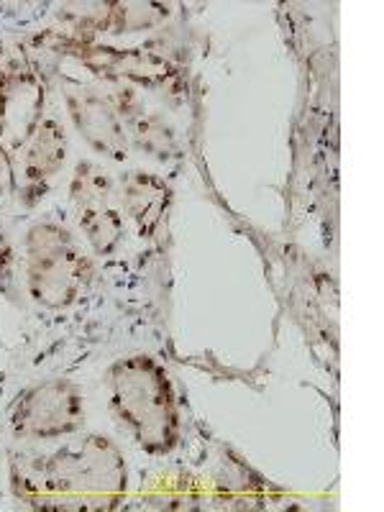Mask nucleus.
I'll return each mask as SVG.
<instances>
[{"mask_svg": "<svg viewBox=\"0 0 384 512\" xmlns=\"http://www.w3.org/2000/svg\"><path fill=\"white\" fill-rule=\"evenodd\" d=\"M108 395L116 418L139 448L152 456L172 454L180 443L182 418L175 384L149 354H131L108 369Z\"/></svg>", "mask_w": 384, "mask_h": 512, "instance_id": "f257e3e1", "label": "nucleus"}, {"mask_svg": "<svg viewBox=\"0 0 384 512\" xmlns=\"http://www.w3.org/2000/svg\"><path fill=\"white\" fill-rule=\"evenodd\" d=\"M41 505L62 510H116L126 497L128 466L121 448L105 436L62 446L41 464Z\"/></svg>", "mask_w": 384, "mask_h": 512, "instance_id": "f03ea898", "label": "nucleus"}, {"mask_svg": "<svg viewBox=\"0 0 384 512\" xmlns=\"http://www.w3.org/2000/svg\"><path fill=\"white\" fill-rule=\"evenodd\" d=\"M47 111V82L26 49L0 47V144L24 152Z\"/></svg>", "mask_w": 384, "mask_h": 512, "instance_id": "7ed1b4c3", "label": "nucleus"}, {"mask_svg": "<svg viewBox=\"0 0 384 512\" xmlns=\"http://www.w3.org/2000/svg\"><path fill=\"white\" fill-rule=\"evenodd\" d=\"M85 423V395L72 379L52 377L26 387L13 400L8 425L24 441H54L72 436Z\"/></svg>", "mask_w": 384, "mask_h": 512, "instance_id": "20e7f679", "label": "nucleus"}, {"mask_svg": "<svg viewBox=\"0 0 384 512\" xmlns=\"http://www.w3.org/2000/svg\"><path fill=\"white\" fill-rule=\"evenodd\" d=\"M67 57L77 59L82 67L93 70L103 80L113 85H131V88H164L175 77V67L164 57L146 49H121L98 44L88 36L62 34L57 41Z\"/></svg>", "mask_w": 384, "mask_h": 512, "instance_id": "39448f33", "label": "nucleus"}, {"mask_svg": "<svg viewBox=\"0 0 384 512\" xmlns=\"http://www.w3.org/2000/svg\"><path fill=\"white\" fill-rule=\"evenodd\" d=\"M62 95L67 105V116L80 134V139L93 149L98 157L111 162H126L131 144H128L126 126L121 116L100 90L90 88L75 77H62Z\"/></svg>", "mask_w": 384, "mask_h": 512, "instance_id": "423d86ee", "label": "nucleus"}, {"mask_svg": "<svg viewBox=\"0 0 384 512\" xmlns=\"http://www.w3.org/2000/svg\"><path fill=\"white\" fill-rule=\"evenodd\" d=\"M93 264L82 254L80 244H70L54 254L24 259L26 292L39 308L64 310L77 300L80 290L88 285Z\"/></svg>", "mask_w": 384, "mask_h": 512, "instance_id": "0eeeda50", "label": "nucleus"}, {"mask_svg": "<svg viewBox=\"0 0 384 512\" xmlns=\"http://www.w3.org/2000/svg\"><path fill=\"white\" fill-rule=\"evenodd\" d=\"M24 159H21V180H18V198L26 208H34L49 182L59 175L70 154V139L67 128L57 118H44L29 144L24 146Z\"/></svg>", "mask_w": 384, "mask_h": 512, "instance_id": "6e6552de", "label": "nucleus"}, {"mask_svg": "<svg viewBox=\"0 0 384 512\" xmlns=\"http://www.w3.org/2000/svg\"><path fill=\"white\" fill-rule=\"evenodd\" d=\"M172 187L164 177L131 169L116 182V203L139 239H154L172 208Z\"/></svg>", "mask_w": 384, "mask_h": 512, "instance_id": "1a4fd4ad", "label": "nucleus"}, {"mask_svg": "<svg viewBox=\"0 0 384 512\" xmlns=\"http://www.w3.org/2000/svg\"><path fill=\"white\" fill-rule=\"evenodd\" d=\"M169 16H172V6H164V3H152V0H113V3H103L100 34H144V31L162 26Z\"/></svg>", "mask_w": 384, "mask_h": 512, "instance_id": "9d476101", "label": "nucleus"}, {"mask_svg": "<svg viewBox=\"0 0 384 512\" xmlns=\"http://www.w3.org/2000/svg\"><path fill=\"white\" fill-rule=\"evenodd\" d=\"M77 226L95 256H111L123 241L126 218L118 210V203H108L98 205V208L77 210Z\"/></svg>", "mask_w": 384, "mask_h": 512, "instance_id": "9b49d317", "label": "nucleus"}, {"mask_svg": "<svg viewBox=\"0 0 384 512\" xmlns=\"http://www.w3.org/2000/svg\"><path fill=\"white\" fill-rule=\"evenodd\" d=\"M70 200L77 210L116 203V180L103 164L80 159L70 177Z\"/></svg>", "mask_w": 384, "mask_h": 512, "instance_id": "f8f14e48", "label": "nucleus"}, {"mask_svg": "<svg viewBox=\"0 0 384 512\" xmlns=\"http://www.w3.org/2000/svg\"><path fill=\"white\" fill-rule=\"evenodd\" d=\"M18 187L16 169H13V154L0 144V198Z\"/></svg>", "mask_w": 384, "mask_h": 512, "instance_id": "ddd939ff", "label": "nucleus"}]
</instances>
